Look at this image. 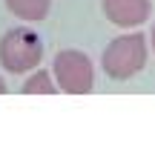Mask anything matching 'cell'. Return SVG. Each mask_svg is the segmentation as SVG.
Wrapping results in <instances>:
<instances>
[{"mask_svg":"<svg viewBox=\"0 0 155 152\" xmlns=\"http://www.w3.org/2000/svg\"><path fill=\"white\" fill-rule=\"evenodd\" d=\"M147 37L141 32H129V34H121V37L109 40L101 55V66H104L106 78L112 80H129L135 78L138 72H144L147 66Z\"/></svg>","mask_w":155,"mask_h":152,"instance_id":"cell-1","label":"cell"},{"mask_svg":"<svg viewBox=\"0 0 155 152\" xmlns=\"http://www.w3.org/2000/svg\"><path fill=\"white\" fill-rule=\"evenodd\" d=\"M43 60V40L26 26L9 29L0 37V66L12 75H26Z\"/></svg>","mask_w":155,"mask_h":152,"instance_id":"cell-2","label":"cell"},{"mask_svg":"<svg viewBox=\"0 0 155 152\" xmlns=\"http://www.w3.org/2000/svg\"><path fill=\"white\" fill-rule=\"evenodd\" d=\"M52 78L58 92L89 95L95 89V63L81 49H61L52 60Z\"/></svg>","mask_w":155,"mask_h":152,"instance_id":"cell-3","label":"cell"},{"mask_svg":"<svg viewBox=\"0 0 155 152\" xmlns=\"http://www.w3.org/2000/svg\"><path fill=\"white\" fill-rule=\"evenodd\" d=\"M101 9L106 20L121 29H138L152 15L150 0H101Z\"/></svg>","mask_w":155,"mask_h":152,"instance_id":"cell-4","label":"cell"},{"mask_svg":"<svg viewBox=\"0 0 155 152\" xmlns=\"http://www.w3.org/2000/svg\"><path fill=\"white\" fill-rule=\"evenodd\" d=\"M6 9L26 23H40L52 9V0H6Z\"/></svg>","mask_w":155,"mask_h":152,"instance_id":"cell-5","label":"cell"},{"mask_svg":"<svg viewBox=\"0 0 155 152\" xmlns=\"http://www.w3.org/2000/svg\"><path fill=\"white\" fill-rule=\"evenodd\" d=\"M23 95H55L58 86H55V78H52L46 69H32V75L26 78V83L20 86Z\"/></svg>","mask_w":155,"mask_h":152,"instance_id":"cell-6","label":"cell"},{"mask_svg":"<svg viewBox=\"0 0 155 152\" xmlns=\"http://www.w3.org/2000/svg\"><path fill=\"white\" fill-rule=\"evenodd\" d=\"M147 43H150L152 52H155V23H152V32H150V37H147Z\"/></svg>","mask_w":155,"mask_h":152,"instance_id":"cell-7","label":"cell"},{"mask_svg":"<svg viewBox=\"0 0 155 152\" xmlns=\"http://www.w3.org/2000/svg\"><path fill=\"white\" fill-rule=\"evenodd\" d=\"M9 92V86H6V80H3V75H0V95H6Z\"/></svg>","mask_w":155,"mask_h":152,"instance_id":"cell-8","label":"cell"}]
</instances>
